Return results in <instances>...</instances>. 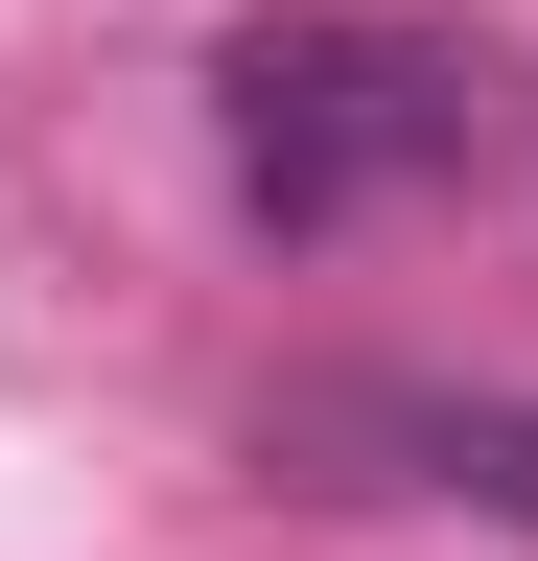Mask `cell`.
<instances>
[{"mask_svg":"<svg viewBox=\"0 0 538 561\" xmlns=\"http://www.w3.org/2000/svg\"><path fill=\"white\" fill-rule=\"evenodd\" d=\"M211 140H234L257 234H352L492 140V47L375 24V0H257V24H211Z\"/></svg>","mask_w":538,"mask_h":561,"instance_id":"cell-1","label":"cell"},{"mask_svg":"<svg viewBox=\"0 0 538 561\" xmlns=\"http://www.w3.org/2000/svg\"><path fill=\"white\" fill-rule=\"evenodd\" d=\"M398 445H422L468 515H515V538H538V398H398Z\"/></svg>","mask_w":538,"mask_h":561,"instance_id":"cell-2","label":"cell"}]
</instances>
